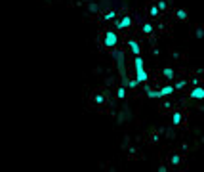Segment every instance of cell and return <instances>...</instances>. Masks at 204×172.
Listing matches in <instances>:
<instances>
[{
  "instance_id": "3",
  "label": "cell",
  "mask_w": 204,
  "mask_h": 172,
  "mask_svg": "<svg viewBox=\"0 0 204 172\" xmlns=\"http://www.w3.org/2000/svg\"><path fill=\"white\" fill-rule=\"evenodd\" d=\"M103 44L107 46V48H115V46L118 44V34L115 31H107L105 37H103Z\"/></svg>"
},
{
  "instance_id": "17",
  "label": "cell",
  "mask_w": 204,
  "mask_h": 172,
  "mask_svg": "<svg viewBox=\"0 0 204 172\" xmlns=\"http://www.w3.org/2000/svg\"><path fill=\"white\" fill-rule=\"evenodd\" d=\"M185 84H187V80H177V82L174 84V88L176 90H181V88H185Z\"/></svg>"
},
{
  "instance_id": "16",
  "label": "cell",
  "mask_w": 204,
  "mask_h": 172,
  "mask_svg": "<svg viewBox=\"0 0 204 172\" xmlns=\"http://www.w3.org/2000/svg\"><path fill=\"white\" fill-rule=\"evenodd\" d=\"M170 163H172L174 166H177V165L181 163V157H179V155H172V159H170Z\"/></svg>"
},
{
  "instance_id": "11",
  "label": "cell",
  "mask_w": 204,
  "mask_h": 172,
  "mask_svg": "<svg viewBox=\"0 0 204 172\" xmlns=\"http://www.w3.org/2000/svg\"><path fill=\"white\" fill-rule=\"evenodd\" d=\"M181 121H183V117H181V113H174L172 115V122L177 126V124H181Z\"/></svg>"
},
{
  "instance_id": "21",
  "label": "cell",
  "mask_w": 204,
  "mask_h": 172,
  "mask_svg": "<svg viewBox=\"0 0 204 172\" xmlns=\"http://www.w3.org/2000/svg\"><path fill=\"white\" fill-rule=\"evenodd\" d=\"M197 37H198V38L204 37V31H202V29H197Z\"/></svg>"
},
{
  "instance_id": "19",
  "label": "cell",
  "mask_w": 204,
  "mask_h": 172,
  "mask_svg": "<svg viewBox=\"0 0 204 172\" xmlns=\"http://www.w3.org/2000/svg\"><path fill=\"white\" fill-rule=\"evenodd\" d=\"M94 101H96V103H103V101H105V96H103V94H97V96L94 98Z\"/></svg>"
},
{
  "instance_id": "18",
  "label": "cell",
  "mask_w": 204,
  "mask_h": 172,
  "mask_svg": "<svg viewBox=\"0 0 204 172\" xmlns=\"http://www.w3.org/2000/svg\"><path fill=\"white\" fill-rule=\"evenodd\" d=\"M158 11H160V10H158V6H151V8H149V14H151L153 17L158 15Z\"/></svg>"
},
{
  "instance_id": "12",
  "label": "cell",
  "mask_w": 204,
  "mask_h": 172,
  "mask_svg": "<svg viewBox=\"0 0 204 172\" xmlns=\"http://www.w3.org/2000/svg\"><path fill=\"white\" fill-rule=\"evenodd\" d=\"M103 17H105L107 21H113V19H117V11H115V10H109L107 14L103 15Z\"/></svg>"
},
{
  "instance_id": "13",
  "label": "cell",
  "mask_w": 204,
  "mask_h": 172,
  "mask_svg": "<svg viewBox=\"0 0 204 172\" xmlns=\"http://www.w3.org/2000/svg\"><path fill=\"white\" fill-rule=\"evenodd\" d=\"M117 98H120V99L126 98V86H120V88L117 90Z\"/></svg>"
},
{
  "instance_id": "5",
  "label": "cell",
  "mask_w": 204,
  "mask_h": 172,
  "mask_svg": "<svg viewBox=\"0 0 204 172\" xmlns=\"http://www.w3.org/2000/svg\"><path fill=\"white\" fill-rule=\"evenodd\" d=\"M189 98L191 99H204V88L202 86H195L189 92Z\"/></svg>"
},
{
  "instance_id": "20",
  "label": "cell",
  "mask_w": 204,
  "mask_h": 172,
  "mask_svg": "<svg viewBox=\"0 0 204 172\" xmlns=\"http://www.w3.org/2000/svg\"><path fill=\"white\" fill-rule=\"evenodd\" d=\"M156 6H158V10H160V11H164V10H166V2H164V0H160V2H158Z\"/></svg>"
},
{
  "instance_id": "4",
  "label": "cell",
  "mask_w": 204,
  "mask_h": 172,
  "mask_svg": "<svg viewBox=\"0 0 204 172\" xmlns=\"http://www.w3.org/2000/svg\"><path fill=\"white\" fill-rule=\"evenodd\" d=\"M115 25H117V29H118V31L130 29V27H132V15H124L122 19H118V21L115 23Z\"/></svg>"
},
{
  "instance_id": "8",
  "label": "cell",
  "mask_w": 204,
  "mask_h": 172,
  "mask_svg": "<svg viewBox=\"0 0 204 172\" xmlns=\"http://www.w3.org/2000/svg\"><path fill=\"white\" fill-rule=\"evenodd\" d=\"M122 86H126V88L134 90V88H138V86H139V82H138V78H126V80H122Z\"/></svg>"
},
{
  "instance_id": "10",
  "label": "cell",
  "mask_w": 204,
  "mask_h": 172,
  "mask_svg": "<svg viewBox=\"0 0 204 172\" xmlns=\"http://www.w3.org/2000/svg\"><path fill=\"white\" fill-rule=\"evenodd\" d=\"M145 94H147V98L156 99V98H158V90H153L151 86H145Z\"/></svg>"
},
{
  "instance_id": "1",
  "label": "cell",
  "mask_w": 204,
  "mask_h": 172,
  "mask_svg": "<svg viewBox=\"0 0 204 172\" xmlns=\"http://www.w3.org/2000/svg\"><path fill=\"white\" fill-rule=\"evenodd\" d=\"M134 71H135V78H138V82H147V71H145V61L141 60V55H135L134 57Z\"/></svg>"
},
{
  "instance_id": "9",
  "label": "cell",
  "mask_w": 204,
  "mask_h": 172,
  "mask_svg": "<svg viewBox=\"0 0 204 172\" xmlns=\"http://www.w3.org/2000/svg\"><path fill=\"white\" fill-rule=\"evenodd\" d=\"M162 77L168 78V80H172V78L176 77V71H174L172 67H164V69H162Z\"/></svg>"
},
{
  "instance_id": "15",
  "label": "cell",
  "mask_w": 204,
  "mask_h": 172,
  "mask_svg": "<svg viewBox=\"0 0 204 172\" xmlns=\"http://www.w3.org/2000/svg\"><path fill=\"white\" fill-rule=\"evenodd\" d=\"M176 15H177V19L185 21V19H187V11H185V10H177V14H176Z\"/></svg>"
},
{
  "instance_id": "14",
  "label": "cell",
  "mask_w": 204,
  "mask_h": 172,
  "mask_svg": "<svg viewBox=\"0 0 204 172\" xmlns=\"http://www.w3.org/2000/svg\"><path fill=\"white\" fill-rule=\"evenodd\" d=\"M141 31H143L145 34H151V33H153V25H151V23H143V27H141Z\"/></svg>"
},
{
  "instance_id": "7",
  "label": "cell",
  "mask_w": 204,
  "mask_h": 172,
  "mask_svg": "<svg viewBox=\"0 0 204 172\" xmlns=\"http://www.w3.org/2000/svg\"><path fill=\"white\" fill-rule=\"evenodd\" d=\"M128 46H130V52L134 55H139L141 54V46L138 44V40H128Z\"/></svg>"
},
{
  "instance_id": "6",
  "label": "cell",
  "mask_w": 204,
  "mask_h": 172,
  "mask_svg": "<svg viewBox=\"0 0 204 172\" xmlns=\"http://www.w3.org/2000/svg\"><path fill=\"white\" fill-rule=\"evenodd\" d=\"M174 92H176L174 84H166V86H162L160 90H158V98H168V96H172Z\"/></svg>"
},
{
  "instance_id": "22",
  "label": "cell",
  "mask_w": 204,
  "mask_h": 172,
  "mask_svg": "<svg viewBox=\"0 0 204 172\" xmlns=\"http://www.w3.org/2000/svg\"><path fill=\"white\" fill-rule=\"evenodd\" d=\"M156 172H168V170H166V166H158V170H156Z\"/></svg>"
},
{
  "instance_id": "2",
  "label": "cell",
  "mask_w": 204,
  "mask_h": 172,
  "mask_svg": "<svg viewBox=\"0 0 204 172\" xmlns=\"http://www.w3.org/2000/svg\"><path fill=\"white\" fill-rule=\"evenodd\" d=\"M113 57H115V63H117V69H118V75L122 80H126L128 75H126V63H124V54L120 50H115L113 52Z\"/></svg>"
}]
</instances>
